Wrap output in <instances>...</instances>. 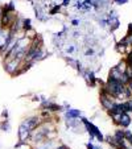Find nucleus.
<instances>
[{
  "label": "nucleus",
  "instance_id": "3",
  "mask_svg": "<svg viewBox=\"0 0 132 149\" xmlns=\"http://www.w3.org/2000/svg\"><path fill=\"white\" fill-rule=\"evenodd\" d=\"M31 133H32V131H29L25 125L20 124L19 131H17V136H19V140L20 141H27V143H28L29 137H31Z\"/></svg>",
  "mask_w": 132,
  "mask_h": 149
},
{
  "label": "nucleus",
  "instance_id": "24",
  "mask_svg": "<svg viewBox=\"0 0 132 149\" xmlns=\"http://www.w3.org/2000/svg\"><path fill=\"white\" fill-rule=\"evenodd\" d=\"M128 33H132V24H128Z\"/></svg>",
  "mask_w": 132,
  "mask_h": 149
},
{
  "label": "nucleus",
  "instance_id": "1",
  "mask_svg": "<svg viewBox=\"0 0 132 149\" xmlns=\"http://www.w3.org/2000/svg\"><path fill=\"white\" fill-rule=\"evenodd\" d=\"M21 63L23 61H20L17 58L9 59V61H4V70L12 77H17V73H19L20 68H21Z\"/></svg>",
  "mask_w": 132,
  "mask_h": 149
},
{
  "label": "nucleus",
  "instance_id": "22",
  "mask_svg": "<svg viewBox=\"0 0 132 149\" xmlns=\"http://www.w3.org/2000/svg\"><path fill=\"white\" fill-rule=\"evenodd\" d=\"M32 100H33V102H40V100H41V96L33 95V98H32Z\"/></svg>",
  "mask_w": 132,
  "mask_h": 149
},
{
  "label": "nucleus",
  "instance_id": "19",
  "mask_svg": "<svg viewBox=\"0 0 132 149\" xmlns=\"http://www.w3.org/2000/svg\"><path fill=\"white\" fill-rule=\"evenodd\" d=\"M79 36H81V32L79 31H74L73 32V38H78Z\"/></svg>",
  "mask_w": 132,
  "mask_h": 149
},
{
  "label": "nucleus",
  "instance_id": "8",
  "mask_svg": "<svg viewBox=\"0 0 132 149\" xmlns=\"http://www.w3.org/2000/svg\"><path fill=\"white\" fill-rule=\"evenodd\" d=\"M108 115L111 116V119H112V123L116 124V125H119V123H120V118H122V113H119V112H108Z\"/></svg>",
  "mask_w": 132,
  "mask_h": 149
},
{
  "label": "nucleus",
  "instance_id": "15",
  "mask_svg": "<svg viewBox=\"0 0 132 149\" xmlns=\"http://www.w3.org/2000/svg\"><path fill=\"white\" fill-rule=\"evenodd\" d=\"M59 9H61V6H59V4H57V6H54L53 8H50V11H49V15H56L57 12H59Z\"/></svg>",
  "mask_w": 132,
  "mask_h": 149
},
{
  "label": "nucleus",
  "instance_id": "23",
  "mask_svg": "<svg viewBox=\"0 0 132 149\" xmlns=\"http://www.w3.org/2000/svg\"><path fill=\"white\" fill-rule=\"evenodd\" d=\"M70 1H71V0H64V3H62V6H64V7H68L69 4H70Z\"/></svg>",
  "mask_w": 132,
  "mask_h": 149
},
{
  "label": "nucleus",
  "instance_id": "26",
  "mask_svg": "<svg viewBox=\"0 0 132 149\" xmlns=\"http://www.w3.org/2000/svg\"><path fill=\"white\" fill-rule=\"evenodd\" d=\"M0 149H1V146H0Z\"/></svg>",
  "mask_w": 132,
  "mask_h": 149
},
{
  "label": "nucleus",
  "instance_id": "21",
  "mask_svg": "<svg viewBox=\"0 0 132 149\" xmlns=\"http://www.w3.org/2000/svg\"><path fill=\"white\" fill-rule=\"evenodd\" d=\"M86 149H95V148H94V144L89 141V143L86 144Z\"/></svg>",
  "mask_w": 132,
  "mask_h": 149
},
{
  "label": "nucleus",
  "instance_id": "13",
  "mask_svg": "<svg viewBox=\"0 0 132 149\" xmlns=\"http://www.w3.org/2000/svg\"><path fill=\"white\" fill-rule=\"evenodd\" d=\"M65 52H66L68 54H73V53H75V52H77V46L74 45V44L68 45V46H66V49H65Z\"/></svg>",
  "mask_w": 132,
  "mask_h": 149
},
{
  "label": "nucleus",
  "instance_id": "20",
  "mask_svg": "<svg viewBox=\"0 0 132 149\" xmlns=\"http://www.w3.org/2000/svg\"><path fill=\"white\" fill-rule=\"evenodd\" d=\"M71 24H73V25H74V26H78V25H79V24H81V21H79V20H78V19H74V20H73V21H71Z\"/></svg>",
  "mask_w": 132,
  "mask_h": 149
},
{
  "label": "nucleus",
  "instance_id": "14",
  "mask_svg": "<svg viewBox=\"0 0 132 149\" xmlns=\"http://www.w3.org/2000/svg\"><path fill=\"white\" fill-rule=\"evenodd\" d=\"M8 118H9L8 108H3V111H1V120H8Z\"/></svg>",
  "mask_w": 132,
  "mask_h": 149
},
{
  "label": "nucleus",
  "instance_id": "6",
  "mask_svg": "<svg viewBox=\"0 0 132 149\" xmlns=\"http://www.w3.org/2000/svg\"><path fill=\"white\" fill-rule=\"evenodd\" d=\"M122 75H123V73H120V71L118 70V69L114 66L111 70H110V75H108V78L110 79H114V81H119L120 82V79H122Z\"/></svg>",
  "mask_w": 132,
  "mask_h": 149
},
{
  "label": "nucleus",
  "instance_id": "17",
  "mask_svg": "<svg viewBox=\"0 0 132 149\" xmlns=\"http://www.w3.org/2000/svg\"><path fill=\"white\" fill-rule=\"evenodd\" d=\"M54 149H69V146L66 145V144H59V145H57Z\"/></svg>",
  "mask_w": 132,
  "mask_h": 149
},
{
  "label": "nucleus",
  "instance_id": "2",
  "mask_svg": "<svg viewBox=\"0 0 132 149\" xmlns=\"http://www.w3.org/2000/svg\"><path fill=\"white\" fill-rule=\"evenodd\" d=\"M41 123H42V120L40 116H29V118H25L21 121V124L25 125L29 131H34Z\"/></svg>",
  "mask_w": 132,
  "mask_h": 149
},
{
  "label": "nucleus",
  "instance_id": "10",
  "mask_svg": "<svg viewBox=\"0 0 132 149\" xmlns=\"http://www.w3.org/2000/svg\"><path fill=\"white\" fill-rule=\"evenodd\" d=\"M32 29V21L31 19H23V31L28 32Z\"/></svg>",
  "mask_w": 132,
  "mask_h": 149
},
{
  "label": "nucleus",
  "instance_id": "9",
  "mask_svg": "<svg viewBox=\"0 0 132 149\" xmlns=\"http://www.w3.org/2000/svg\"><path fill=\"white\" fill-rule=\"evenodd\" d=\"M115 68L118 69V70L120 71V73H123V74H124V73H126V70H127V68H128V66H127V62L124 61V59H122V61L119 62V63L115 66Z\"/></svg>",
  "mask_w": 132,
  "mask_h": 149
},
{
  "label": "nucleus",
  "instance_id": "5",
  "mask_svg": "<svg viewBox=\"0 0 132 149\" xmlns=\"http://www.w3.org/2000/svg\"><path fill=\"white\" fill-rule=\"evenodd\" d=\"M131 116H129V112H123L122 113V118H120V123H119V125L122 127V128H128L129 125H131Z\"/></svg>",
  "mask_w": 132,
  "mask_h": 149
},
{
  "label": "nucleus",
  "instance_id": "11",
  "mask_svg": "<svg viewBox=\"0 0 132 149\" xmlns=\"http://www.w3.org/2000/svg\"><path fill=\"white\" fill-rule=\"evenodd\" d=\"M112 136H114V139H115V140H118V141L124 140V130H116L115 133H114Z\"/></svg>",
  "mask_w": 132,
  "mask_h": 149
},
{
  "label": "nucleus",
  "instance_id": "25",
  "mask_svg": "<svg viewBox=\"0 0 132 149\" xmlns=\"http://www.w3.org/2000/svg\"><path fill=\"white\" fill-rule=\"evenodd\" d=\"M1 12H3V9H1V7H0V16H1Z\"/></svg>",
  "mask_w": 132,
  "mask_h": 149
},
{
  "label": "nucleus",
  "instance_id": "16",
  "mask_svg": "<svg viewBox=\"0 0 132 149\" xmlns=\"http://www.w3.org/2000/svg\"><path fill=\"white\" fill-rule=\"evenodd\" d=\"M27 144H28V143H27V141H20V140H19V143H16V144H15V146H13V148H15V149H19V148H21V146H25Z\"/></svg>",
  "mask_w": 132,
  "mask_h": 149
},
{
  "label": "nucleus",
  "instance_id": "12",
  "mask_svg": "<svg viewBox=\"0 0 132 149\" xmlns=\"http://www.w3.org/2000/svg\"><path fill=\"white\" fill-rule=\"evenodd\" d=\"M85 56H86L87 58H94V56H95V50H94L91 46H87V49L85 50Z\"/></svg>",
  "mask_w": 132,
  "mask_h": 149
},
{
  "label": "nucleus",
  "instance_id": "7",
  "mask_svg": "<svg viewBox=\"0 0 132 149\" xmlns=\"http://www.w3.org/2000/svg\"><path fill=\"white\" fill-rule=\"evenodd\" d=\"M0 131H3V132H9V131H11L9 120H1L0 121Z\"/></svg>",
  "mask_w": 132,
  "mask_h": 149
},
{
  "label": "nucleus",
  "instance_id": "4",
  "mask_svg": "<svg viewBox=\"0 0 132 149\" xmlns=\"http://www.w3.org/2000/svg\"><path fill=\"white\" fill-rule=\"evenodd\" d=\"M82 112L77 108H69L65 111V119H79Z\"/></svg>",
  "mask_w": 132,
  "mask_h": 149
},
{
  "label": "nucleus",
  "instance_id": "18",
  "mask_svg": "<svg viewBox=\"0 0 132 149\" xmlns=\"http://www.w3.org/2000/svg\"><path fill=\"white\" fill-rule=\"evenodd\" d=\"M112 1H114V3H116V4H120V6H122V4H126L128 0H112Z\"/></svg>",
  "mask_w": 132,
  "mask_h": 149
}]
</instances>
